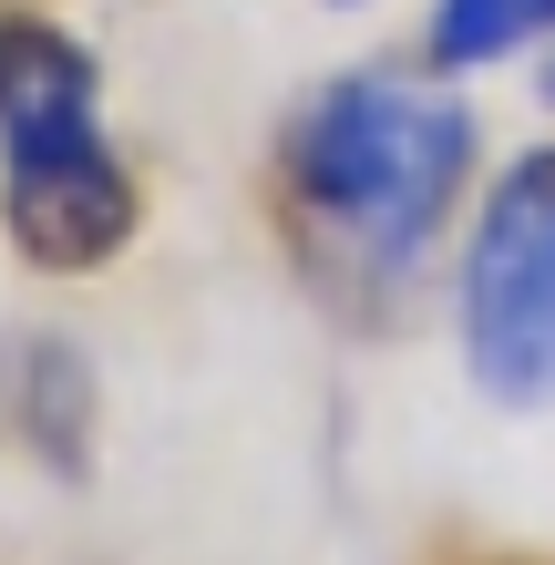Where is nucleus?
Instances as JSON below:
<instances>
[{
	"label": "nucleus",
	"instance_id": "nucleus-2",
	"mask_svg": "<svg viewBox=\"0 0 555 565\" xmlns=\"http://www.w3.org/2000/svg\"><path fill=\"white\" fill-rule=\"evenodd\" d=\"M0 226L52 278L114 268L145 226V185L104 124V62L52 11H0Z\"/></svg>",
	"mask_w": 555,
	"mask_h": 565
},
{
	"label": "nucleus",
	"instance_id": "nucleus-1",
	"mask_svg": "<svg viewBox=\"0 0 555 565\" xmlns=\"http://www.w3.org/2000/svg\"><path fill=\"white\" fill-rule=\"evenodd\" d=\"M473 104L452 93V73H402V62H371V73H330L288 114L278 135V206L288 237L340 298H402L433 247L452 237L473 195Z\"/></svg>",
	"mask_w": 555,
	"mask_h": 565
},
{
	"label": "nucleus",
	"instance_id": "nucleus-6",
	"mask_svg": "<svg viewBox=\"0 0 555 565\" xmlns=\"http://www.w3.org/2000/svg\"><path fill=\"white\" fill-rule=\"evenodd\" d=\"M340 11H350V0H340Z\"/></svg>",
	"mask_w": 555,
	"mask_h": 565
},
{
	"label": "nucleus",
	"instance_id": "nucleus-4",
	"mask_svg": "<svg viewBox=\"0 0 555 565\" xmlns=\"http://www.w3.org/2000/svg\"><path fill=\"white\" fill-rule=\"evenodd\" d=\"M555 0H433V21H421V52H433V73H494V62H525L545 42Z\"/></svg>",
	"mask_w": 555,
	"mask_h": 565
},
{
	"label": "nucleus",
	"instance_id": "nucleus-5",
	"mask_svg": "<svg viewBox=\"0 0 555 565\" xmlns=\"http://www.w3.org/2000/svg\"><path fill=\"white\" fill-rule=\"evenodd\" d=\"M525 62H535V104H545V114H555V21H545V42H535V52H525Z\"/></svg>",
	"mask_w": 555,
	"mask_h": 565
},
{
	"label": "nucleus",
	"instance_id": "nucleus-3",
	"mask_svg": "<svg viewBox=\"0 0 555 565\" xmlns=\"http://www.w3.org/2000/svg\"><path fill=\"white\" fill-rule=\"evenodd\" d=\"M452 350L494 412H555V135L494 164L473 195L452 257Z\"/></svg>",
	"mask_w": 555,
	"mask_h": 565
}]
</instances>
